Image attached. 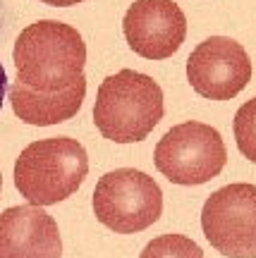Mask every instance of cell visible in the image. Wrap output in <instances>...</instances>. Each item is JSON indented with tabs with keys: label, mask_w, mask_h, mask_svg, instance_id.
Returning a JSON list of instances; mask_svg holds the SVG:
<instances>
[{
	"label": "cell",
	"mask_w": 256,
	"mask_h": 258,
	"mask_svg": "<svg viewBox=\"0 0 256 258\" xmlns=\"http://www.w3.org/2000/svg\"><path fill=\"white\" fill-rule=\"evenodd\" d=\"M17 79L36 93H60L84 77L86 43L74 27L41 19L22 29L12 50Z\"/></svg>",
	"instance_id": "1"
},
{
	"label": "cell",
	"mask_w": 256,
	"mask_h": 258,
	"mask_svg": "<svg viewBox=\"0 0 256 258\" xmlns=\"http://www.w3.org/2000/svg\"><path fill=\"white\" fill-rule=\"evenodd\" d=\"M63 239L53 215L36 206L0 213V258H60Z\"/></svg>",
	"instance_id": "9"
},
{
	"label": "cell",
	"mask_w": 256,
	"mask_h": 258,
	"mask_svg": "<svg viewBox=\"0 0 256 258\" xmlns=\"http://www.w3.org/2000/svg\"><path fill=\"white\" fill-rule=\"evenodd\" d=\"M201 230L228 258H256V186L228 184L203 203Z\"/></svg>",
	"instance_id": "6"
},
{
	"label": "cell",
	"mask_w": 256,
	"mask_h": 258,
	"mask_svg": "<svg viewBox=\"0 0 256 258\" xmlns=\"http://www.w3.org/2000/svg\"><path fill=\"white\" fill-rule=\"evenodd\" d=\"M187 79L199 96L209 101H230L251 79L247 50L235 38L211 36L187 57Z\"/></svg>",
	"instance_id": "7"
},
{
	"label": "cell",
	"mask_w": 256,
	"mask_h": 258,
	"mask_svg": "<svg viewBox=\"0 0 256 258\" xmlns=\"http://www.w3.org/2000/svg\"><path fill=\"white\" fill-rule=\"evenodd\" d=\"M89 175V156L77 139L53 137L29 144L15 160V186L29 206H53L77 194Z\"/></svg>",
	"instance_id": "3"
},
{
	"label": "cell",
	"mask_w": 256,
	"mask_h": 258,
	"mask_svg": "<svg viewBox=\"0 0 256 258\" xmlns=\"http://www.w3.org/2000/svg\"><path fill=\"white\" fill-rule=\"evenodd\" d=\"M10 105L22 122L34 127H48L74 117L86 96V77L60 93H36L19 82L10 84Z\"/></svg>",
	"instance_id": "10"
},
{
	"label": "cell",
	"mask_w": 256,
	"mask_h": 258,
	"mask_svg": "<svg viewBox=\"0 0 256 258\" xmlns=\"http://www.w3.org/2000/svg\"><path fill=\"white\" fill-rule=\"evenodd\" d=\"M153 163L168 182L196 186L220 175L228 163V148L216 127L192 120L165 132L156 144Z\"/></svg>",
	"instance_id": "4"
},
{
	"label": "cell",
	"mask_w": 256,
	"mask_h": 258,
	"mask_svg": "<svg viewBox=\"0 0 256 258\" xmlns=\"http://www.w3.org/2000/svg\"><path fill=\"white\" fill-rule=\"evenodd\" d=\"M139 258H203V251L184 234H161L148 241Z\"/></svg>",
	"instance_id": "11"
},
{
	"label": "cell",
	"mask_w": 256,
	"mask_h": 258,
	"mask_svg": "<svg viewBox=\"0 0 256 258\" xmlns=\"http://www.w3.org/2000/svg\"><path fill=\"white\" fill-rule=\"evenodd\" d=\"M93 213L108 230L134 234L158 222L163 213V191L146 172L120 167L96 182Z\"/></svg>",
	"instance_id": "5"
},
{
	"label": "cell",
	"mask_w": 256,
	"mask_h": 258,
	"mask_svg": "<svg viewBox=\"0 0 256 258\" xmlns=\"http://www.w3.org/2000/svg\"><path fill=\"white\" fill-rule=\"evenodd\" d=\"M232 129H235V141H237L239 153L247 160L256 163V98L247 101L237 110Z\"/></svg>",
	"instance_id": "12"
},
{
	"label": "cell",
	"mask_w": 256,
	"mask_h": 258,
	"mask_svg": "<svg viewBox=\"0 0 256 258\" xmlns=\"http://www.w3.org/2000/svg\"><path fill=\"white\" fill-rule=\"evenodd\" d=\"M165 103L161 86L148 74L122 70L106 77L93 103V122L115 144H137L163 120Z\"/></svg>",
	"instance_id": "2"
},
{
	"label": "cell",
	"mask_w": 256,
	"mask_h": 258,
	"mask_svg": "<svg viewBox=\"0 0 256 258\" xmlns=\"http://www.w3.org/2000/svg\"><path fill=\"white\" fill-rule=\"evenodd\" d=\"M129 48L146 60L175 55L187 36V17L175 0H134L122 19Z\"/></svg>",
	"instance_id": "8"
},
{
	"label": "cell",
	"mask_w": 256,
	"mask_h": 258,
	"mask_svg": "<svg viewBox=\"0 0 256 258\" xmlns=\"http://www.w3.org/2000/svg\"><path fill=\"white\" fill-rule=\"evenodd\" d=\"M41 3L53 5V8H70V5H77V3H82V0H41Z\"/></svg>",
	"instance_id": "14"
},
{
	"label": "cell",
	"mask_w": 256,
	"mask_h": 258,
	"mask_svg": "<svg viewBox=\"0 0 256 258\" xmlns=\"http://www.w3.org/2000/svg\"><path fill=\"white\" fill-rule=\"evenodd\" d=\"M8 89H10L8 72H5V67H3V62H0V108H3V103H5V96H8Z\"/></svg>",
	"instance_id": "13"
},
{
	"label": "cell",
	"mask_w": 256,
	"mask_h": 258,
	"mask_svg": "<svg viewBox=\"0 0 256 258\" xmlns=\"http://www.w3.org/2000/svg\"><path fill=\"white\" fill-rule=\"evenodd\" d=\"M0 186H3V175H0Z\"/></svg>",
	"instance_id": "15"
}]
</instances>
